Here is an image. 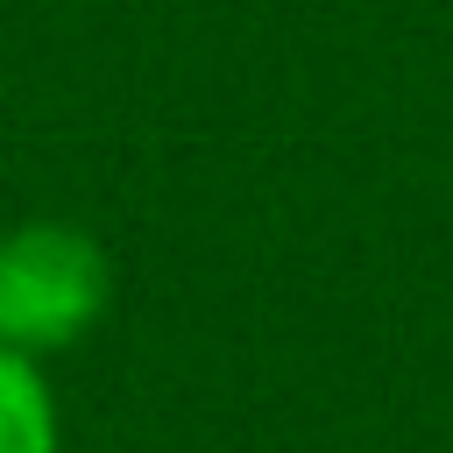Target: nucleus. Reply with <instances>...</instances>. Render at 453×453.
<instances>
[{
    "instance_id": "obj_1",
    "label": "nucleus",
    "mask_w": 453,
    "mask_h": 453,
    "mask_svg": "<svg viewBox=\"0 0 453 453\" xmlns=\"http://www.w3.org/2000/svg\"><path fill=\"white\" fill-rule=\"evenodd\" d=\"M113 304V255L78 219H14L0 234V347L57 361L99 333Z\"/></svg>"
},
{
    "instance_id": "obj_2",
    "label": "nucleus",
    "mask_w": 453,
    "mask_h": 453,
    "mask_svg": "<svg viewBox=\"0 0 453 453\" xmlns=\"http://www.w3.org/2000/svg\"><path fill=\"white\" fill-rule=\"evenodd\" d=\"M0 453H64V411L50 361L0 347Z\"/></svg>"
}]
</instances>
